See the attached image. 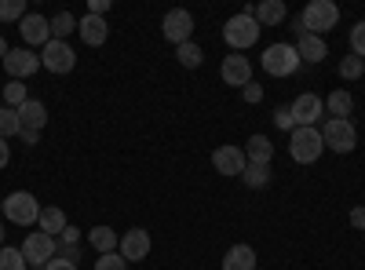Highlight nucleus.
Here are the masks:
<instances>
[{
  "label": "nucleus",
  "mask_w": 365,
  "mask_h": 270,
  "mask_svg": "<svg viewBox=\"0 0 365 270\" xmlns=\"http://www.w3.org/2000/svg\"><path fill=\"white\" fill-rule=\"evenodd\" d=\"M245 165H249L245 146H216L212 150V168H216L220 175H241Z\"/></svg>",
  "instance_id": "11"
},
{
  "label": "nucleus",
  "mask_w": 365,
  "mask_h": 270,
  "mask_svg": "<svg viewBox=\"0 0 365 270\" xmlns=\"http://www.w3.org/2000/svg\"><path fill=\"white\" fill-rule=\"evenodd\" d=\"M70 33H77V19L70 11H58L51 19V41H66Z\"/></svg>",
  "instance_id": "27"
},
{
  "label": "nucleus",
  "mask_w": 365,
  "mask_h": 270,
  "mask_svg": "<svg viewBox=\"0 0 365 270\" xmlns=\"http://www.w3.org/2000/svg\"><path fill=\"white\" fill-rule=\"evenodd\" d=\"M161 33H165V41H172L175 48L187 44V41H194V15H190L187 8H172V11L165 15V22H161Z\"/></svg>",
  "instance_id": "9"
},
{
  "label": "nucleus",
  "mask_w": 365,
  "mask_h": 270,
  "mask_svg": "<svg viewBox=\"0 0 365 270\" xmlns=\"http://www.w3.org/2000/svg\"><path fill=\"white\" fill-rule=\"evenodd\" d=\"M361 234H365V230H361Z\"/></svg>",
  "instance_id": "48"
},
{
  "label": "nucleus",
  "mask_w": 365,
  "mask_h": 270,
  "mask_svg": "<svg viewBox=\"0 0 365 270\" xmlns=\"http://www.w3.org/2000/svg\"><path fill=\"white\" fill-rule=\"evenodd\" d=\"M26 99H29V92H26V84H22V81H8V88H4V106L19 110V106H22Z\"/></svg>",
  "instance_id": "30"
},
{
  "label": "nucleus",
  "mask_w": 365,
  "mask_h": 270,
  "mask_svg": "<svg viewBox=\"0 0 365 270\" xmlns=\"http://www.w3.org/2000/svg\"><path fill=\"white\" fill-rule=\"evenodd\" d=\"M259 29H263V26L252 19V8H241L237 15L227 19V26H223V41L241 55L245 48H252V44L259 41Z\"/></svg>",
  "instance_id": "2"
},
{
  "label": "nucleus",
  "mask_w": 365,
  "mask_h": 270,
  "mask_svg": "<svg viewBox=\"0 0 365 270\" xmlns=\"http://www.w3.org/2000/svg\"><path fill=\"white\" fill-rule=\"evenodd\" d=\"M336 22H340V8L332 4V0H311V4L303 8V15L296 19V33L303 29V33H311V37H322Z\"/></svg>",
  "instance_id": "1"
},
{
  "label": "nucleus",
  "mask_w": 365,
  "mask_h": 270,
  "mask_svg": "<svg viewBox=\"0 0 365 270\" xmlns=\"http://www.w3.org/2000/svg\"><path fill=\"white\" fill-rule=\"evenodd\" d=\"M0 270H26V256H22V249H11V245L0 249Z\"/></svg>",
  "instance_id": "31"
},
{
  "label": "nucleus",
  "mask_w": 365,
  "mask_h": 270,
  "mask_svg": "<svg viewBox=\"0 0 365 270\" xmlns=\"http://www.w3.org/2000/svg\"><path fill=\"white\" fill-rule=\"evenodd\" d=\"M241 95H245V103H252V106H256V103H263V88L252 81V84H245V88H241Z\"/></svg>",
  "instance_id": "36"
},
{
  "label": "nucleus",
  "mask_w": 365,
  "mask_h": 270,
  "mask_svg": "<svg viewBox=\"0 0 365 270\" xmlns=\"http://www.w3.org/2000/svg\"><path fill=\"white\" fill-rule=\"evenodd\" d=\"M245 157H249V165H270V157H274L270 139H267V135H252V139L245 142Z\"/></svg>",
  "instance_id": "22"
},
{
  "label": "nucleus",
  "mask_w": 365,
  "mask_h": 270,
  "mask_svg": "<svg viewBox=\"0 0 365 270\" xmlns=\"http://www.w3.org/2000/svg\"><path fill=\"white\" fill-rule=\"evenodd\" d=\"M19 125H22V132H44V125H48V106H44L41 99H26V103L19 106Z\"/></svg>",
  "instance_id": "15"
},
{
  "label": "nucleus",
  "mask_w": 365,
  "mask_h": 270,
  "mask_svg": "<svg viewBox=\"0 0 365 270\" xmlns=\"http://www.w3.org/2000/svg\"><path fill=\"white\" fill-rule=\"evenodd\" d=\"M285 0H259V4L252 8V19L259 22V26H278V22H285Z\"/></svg>",
  "instance_id": "19"
},
{
  "label": "nucleus",
  "mask_w": 365,
  "mask_h": 270,
  "mask_svg": "<svg viewBox=\"0 0 365 270\" xmlns=\"http://www.w3.org/2000/svg\"><path fill=\"white\" fill-rule=\"evenodd\" d=\"M322 150H325V142H322V132L318 128H292L289 154H292L296 165H314L322 157Z\"/></svg>",
  "instance_id": "3"
},
{
  "label": "nucleus",
  "mask_w": 365,
  "mask_h": 270,
  "mask_svg": "<svg viewBox=\"0 0 365 270\" xmlns=\"http://www.w3.org/2000/svg\"><path fill=\"white\" fill-rule=\"evenodd\" d=\"M4 237H8V230H4V219H0V249H4Z\"/></svg>",
  "instance_id": "45"
},
{
  "label": "nucleus",
  "mask_w": 365,
  "mask_h": 270,
  "mask_svg": "<svg viewBox=\"0 0 365 270\" xmlns=\"http://www.w3.org/2000/svg\"><path fill=\"white\" fill-rule=\"evenodd\" d=\"M223 270H256V249L252 245H234L223 256Z\"/></svg>",
  "instance_id": "21"
},
{
  "label": "nucleus",
  "mask_w": 365,
  "mask_h": 270,
  "mask_svg": "<svg viewBox=\"0 0 365 270\" xmlns=\"http://www.w3.org/2000/svg\"><path fill=\"white\" fill-rule=\"evenodd\" d=\"M289 113H292L296 128H314V125L322 121V117H325V99H322V95H314V92H303V95H296V99H292Z\"/></svg>",
  "instance_id": "8"
},
{
  "label": "nucleus",
  "mask_w": 365,
  "mask_h": 270,
  "mask_svg": "<svg viewBox=\"0 0 365 270\" xmlns=\"http://www.w3.org/2000/svg\"><path fill=\"white\" fill-rule=\"evenodd\" d=\"M318 132H322V142L332 150V154H351V150L358 146L354 125H351V121H340V117H329Z\"/></svg>",
  "instance_id": "5"
},
{
  "label": "nucleus",
  "mask_w": 365,
  "mask_h": 270,
  "mask_svg": "<svg viewBox=\"0 0 365 270\" xmlns=\"http://www.w3.org/2000/svg\"><path fill=\"white\" fill-rule=\"evenodd\" d=\"M0 216H8V223L15 227H29V223H37L41 219V204L34 194H26V190H15L4 197V212Z\"/></svg>",
  "instance_id": "4"
},
{
  "label": "nucleus",
  "mask_w": 365,
  "mask_h": 270,
  "mask_svg": "<svg viewBox=\"0 0 365 270\" xmlns=\"http://www.w3.org/2000/svg\"><path fill=\"white\" fill-rule=\"evenodd\" d=\"M37 66H41V58L29 48H11L8 58H4V70H8L11 81H26L29 73H37Z\"/></svg>",
  "instance_id": "12"
},
{
  "label": "nucleus",
  "mask_w": 365,
  "mask_h": 270,
  "mask_svg": "<svg viewBox=\"0 0 365 270\" xmlns=\"http://www.w3.org/2000/svg\"><path fill=\"white\" fill-rule=\"evenodd\" d=\"M296 55L303 58V63H322V58L329 55V44H325V37L299 33V41H296Z\"/></svg>",
  "instance_id": "18"
},
{
  "label": "nucleus",
  "mask_w": 365,
  "mask_h": 270,
  "mask_svg": "<svg viewBox=\"0 0 365 270\" xmlns=\"http://www.w3.org/2000/svg\"><path fill=\"white\" fill-rule=\"evenodd\" d=\"M361 73H365V63H361L358 55H347V58H340V77H344V81H358Z\"/></svg>",
  "instance_id": "32"
},
{
  "label": "nucleus",
  "mask_w": 365,
  "mask_h": 270,
  "mask_svg": "<svg viewBox=\"0 0 365 270\" xmlns=\"http://www.w3.org/2000/svg\"><path fill=\"white\" fill-rule=\"evenodd\" d=\"M41 230L44 234H51V237H58V234H63L70 223H66V212H63V208H41Z\"/></svg>",
  "instance_id": "24"
},
{
  "label": "nucleus",
  "mask_w": 365,
  "mask_h": 270,
  "mask_svg": "<svg viewBox=\"0 0 365 270\" xmlns=\"http://www.w3.org/2000/svg\"><path fill=\"white\" fill-rule=\"evenodd\" d=\"M22 41L44 48V44L51 41V19H44V15H26V19H22Z\"/></svg>",
  "instance_id": "17"
},
{
  "label": "nucleus",
  "mask_w": 365,
  "mask_h": 270,
  "mask_svg": "<svg viewBox=\"0 0 365 270\" xmlns=\"http://www.w3.org/2000/svg\"><path fill=\"white\" fill-rule=\"evenodd\" d=\"M44 270H77V263H70V259H63V256H55Z\"/></svg>",
  "instance_id": "39"
},
{
  "label": "nucleus",
  "mask_w": 365,
  "mask_h": 270,
  "mask_svg": "<svg viewBox=\"0 0 365 270\" xmlns=\"http://www.w3.org/2000/svg\"><path fill=\"white\" fill-rule=\"evenodd\" d=\"M41 66L48 73H70L77 66V55H73V48L66 41H48L41 48Z\"/></svg>",
  "instance_id": "10"
},
{
  "label": "nucleus",
  "mask_w": 365,
  "mask_h": 270,
  "mask_svg": "<svg viewBox=\"0 0 365 270\" xmlns=\"http://www.w3.org/2000/svg\"><path fill=\"white\" fill-rule=\"evenodd\" d=\"M88 242H91V249H96L99 256H110L120 245V234L113 227H96V230H88Z\"/></svg>",
  "instance_id": "20"
},
{
  "label": "nucleus",
  "mask_w": 365,
  "mask_h": 270,
  "mask_svg": "<svg viewBox=\"0 0 365 270\" xmlns=\"http://www.w3.org/2000/svg\"><path fill=\"white\" fill-rule=\"evenodd\" d=\"M106 11H110V0H88V15H99L103 19Z\"/></svg>",
  "instance_id": "38"
},
{
  "label": "nucleus",
  "mask_w": 365,
  "mask_h": 270,
  "mask_svg": "<svg viewBox=\"0 0 365 270\" xmlns=\"http://www.w3.org/2000/svg\"><path fill=\"white\" fill-rule=\"evenodd\" d=\"M96 270H128V263H125V256H120V252H110V256H99L96 259Z\"/></svg>",
  "instance_id": "34"
},
{
  "label": "nucleus",
  "mask_w": 365,
  "mask_h": 270,
  "mask_svg": "<svg viewBox=\"0 0 365 270\" xmlns=\"http://www.w3.org/2000/svg\"><path fill=\"white\" fill-rule=\"evenodd\" d=\"M8 51H11V48H8V41L0 37V58H8Z\"/></svg>",
  "instance_id": "44"
},
{
  "label": "nucleus",
  "mask_w": 365,
  "mask_h": 270,
  "mask_svg": "<svg viewBox=\"0 0 365 270\" xmlns=\"http://www.w3.org/2000/svg\"><path fill=\"white\" fill-rule=\"evenodd\" d=\"M274 125H278L282 132H289V135H292L296 121H292V113H289V106H278V110H274Z\"/></svg>",
  "instance_id": "35"
},
{
  "label": "nucleus",
  "mask_w": 365,
  "mask_h": 270,
  "mask_svg": "<svg viewBox=\"0 0 365 270\" xmlns=\"http://www.w3.org/2000/svg\"><path fill=\"white\" fill-rule=\"evenodd\" d=\"M351 227L354 230H365V204H358L354 212H351Z\"/></svg>",
  "instance_id": "41"
},
{
  "label": "nucleus",
  "mask_w": 365,
  "mask_h": 270,
  "mask_svg": "<svg viewBox=\"0 0 365 270\" xmlns=\"http://www.w3.org/2000/svg\"><path fill=\"white\" fill-rule=\"evenodd\" d=\"M351 55L365 58V22H354V29H351Z\"/></svg>",
  "instance_id": "33"
},
{
  "label": "nucleus",
  "mask_w": 365,
  "mask_h": 270,
  "mask_svg": "<svg viewBox=\"0 0 365 270\" xmlns=\"http://www.w3.org/2000/svg\"><path fill=\"white\" fill-rule=\"evenodd\" d=\"M361 63H365V58H361Z\"/></svg>",
  "instance_id": "47"
},
{
  "label": "nucleus",
  "mask_w": 365,
  "mask_h": 270,
  "mask_svg": "<svg viewBox=\"0 0 365 270\" xmlns=\"http://www.w3.org/2000/svg\"><path fill=\"white\" fill-rule=\"evenodd\" d=\"M8 161H11V146L8 139H0V168H8Z\"/></svg>",
  "instance_id": "42"
},
{
  "label": "nucleus",
  "mask_w": 365,
  "mask_h": 270,
  "mask_svg": "<svg viewBox=\"0 0 365 270\" xmlns=\"http://www.w3.org/2000/svg\"><path fill=\"white\" fill-rule=\"evenodd\" d=\"M175 58H179V63L187 66V70H197V66L205 63V51H201V44L187 41V44H179V48H175Z\"/></svg>",
  "instance_id": "26"
},
{
  "label": "nucleus",
  "mask_w": 365,
  "mask_h": 270,
  "mask_svg": "<svg viewBox=\"0 0 365 270\" xmlns=\"http://www.w3.org/2000/svg\"><path fill=\"white\" fill-rule=\"evenodd\" d=\"M19 139H22L26 146H37V142H41V132H19Z\"/></svg>",
  "instance_id": "43"
},
{
  "label": "nucleus",
  "mask_w": 365,
  "mask_h": 270,
  "mask_svg": "<svg viewBox=\"0 0 365 270\" xmlns=\"http://www.w3.org/2000/svg\"><path fill=\"white\" fill-rule=\"evenodd\" d=\"M58 256L70 259V263H77V259H81V249H77V245H58Z\"/></svg>",
  "instance_id": "40"
},
{
  "label": "nucleus",
  "mask_w": 365,
  "mask_h": 270,
  "mask_svg": "<svg viewBox=\"0 0 365 270\" xmlns=\"http://www.w3.org/2000/svg\"><path fill=\"white\" fill-rule=\"evenodd\" d=\"M29 11H26V0H0V22H22Z\"/></svg>",
  "instance_id": "29"
},
{
  "label": "nucleus",
  "mask_w": 365,
  "mask_h": 270,
  "mask_svg": "<svg viewBox=\"0 0 365 270\" xmlns=\"http://www.w3.org/2000/svg\"><path fill=\"white\" fill-rule=\"evenodd\" d=\"M77 33H81V41H84L88 48H99V44H106V37H110V26H106V19H99V15H84V19L77 22Z\"/></svg>",
  "instance_id": "16"
},
{
  "label": "nucleus",
  "mask_w": 365,
  "mask_h": 270,
  "mask_svg": "<svg viewBox=\"0 0 365 270\" xmlns=\"http://www.w3.org/2000/svg\"><path fill=\"white\" fill-rule=\"evenodd\" d=\"M22 256H26V263H29V266L44 270V266L58 256V242H55L51 234H44V230L26 234V242H22Z\"/></svg>",
  "instance_id": "6"
},
{
  "label": "nucleus",
  "mask_w": 365,
  "mask_h": 270,
  "mask_svg": "<svg viewBox=\"0 0 365 270\" xmlns=\"http://www.w3.org/2000/svg\"><path fill=\"white\" fill-rule=\"evenodd\" d=\"M81 242V230L77 227H66L63 234H58V245H77Z\"/></svg>",
  "instance_id": "37"
},
{
  "label": "nucleus",
  "mask_w": 365,
  "mask_h": 270,
  "mask_svg": "<svg viewBox=\"0 0 365 270\" xmlns=\"http://www.w3.org/2000/svg\"><path fill=\"white\" fill-rule=\"evenodd\" d=\"M19 132H22V125H19V110L4 106V110H0V139H11V135H19Z\"/></svg>",
  "instance_id": "28"
},
{
  "label": "nucleus",
  "mask_w": 365,
  "mask_h": 270,
  "mask_svg": "<svg viewBox=\"0 0 365 270\" xmlns=\"http://www.w3.org/2000/svg\"><path fill=\"white\" fill-rule=\"evenodd\" d=\"M0 212H4V201H0Z\"/></svg>",
  "instance_id": "46"
},
{
  "label": "nucleus",
  "mask_w": 365,
  "mask_h": 270,
  "mask_svg": "<svg viewBox=\"0 0 365 270\" xmlns=\"http://www.w3.org/2000/svg\"><path fill=\"white\" fill-rule=\"evenodd\" d=\"M241 183L252 187V190H263L270 183V165H245V172H241Z\"/></svg>",
  "instance_id": "25"
},
{
  "label": "nucleus",
  "mask_w": 365,
  "mask_h": 270,
  "mask_svg": "<svg viewBox=\"0 0 365 270\" xmlns=\"http://www.w3.org/2000/svg\"><path fill=\"white\" fill-rule=\"evenodd\" d=\"M263 70L270 77H292L299 70V55H296V44H270L263 51Z\"/></svg>",
  "instance_id": "7"
},
{
  "label": "nucleus",
  "mask_w": 365,
  "mask_h": 270,
  "mask_svg": "<svg viewBox=\"0 0 365 270\" xmlns=\"http://www.w3.org/2000/svg\"><path fill=\"white\" fill-rule=\"evenodd\" d=\"M329 113L332 117H340V121H351V110H354V99H351V92L347 88H336V92H329Z\"/></svg>",
  "instance_id": "23"
},
{
  "label": "nucleus",
  "mask_w": 365,
  "mask_h": 270,
  "mask_svg": "<svg viewBox=\"0 0 365 270\" xmlns=\"http://www.w3.org/2000/svg\"><path fill=\"white\" fill-rule=\"evenodd\" d=\"M223 81L230 84V88H245V84H252V63L245 55H237V51H230L227 58H223Z\"/></svg>",
  "instance_id": "14"
},
{
  "label": "nucleus",
  "mask_w": 365,
  "mask_h": 270,
  "mask_svg": "<svg viewBox=\"0 0 365 270\" xmlns=\"http://www.w3.org/2000/svg\"><path fill=\"white\" fill-rule=\"evenodd\" d=\"M117 252L125 256V263H139V259H146V256H150V234H146L143 227H135V230H128V234H120Z\"/></svg>",
  "instance_id": "13"
}]
</instances>
